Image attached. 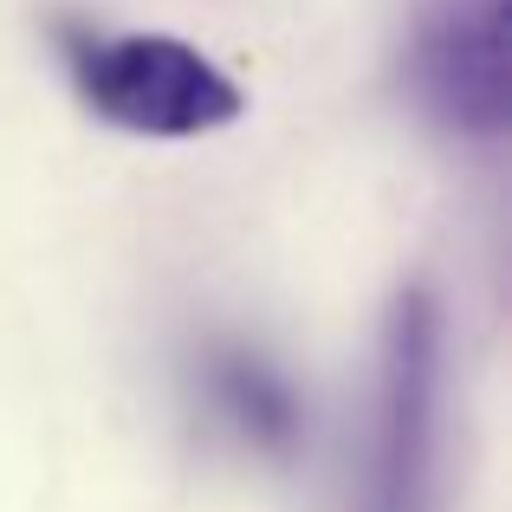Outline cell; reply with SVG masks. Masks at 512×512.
I'll return each mask as SVG.
<instances>
[{
    "label": "cell",
    "mask_w": 512,
    "mask_h": 512,
    "mask_svg": "<svg viewBox=\"0 0 512 512\" xmlns=\"http://www.w3.org/2000/svg\"><path fill=\"white\" fill-rule=\"evenodd\" d=\"M441 383H448V318L415 279L383 312L376 350V428L363 512H435L441 487Z\"/></svg>",
    "instance_id": "2"
},
{
    "label": "cell",
    "mask_w": 512,
    "mask_h": 512,
    "mask_svg": "<svg viewBox=\"0 0 512 512\" xmlns=\"http://www.w3.org/2000/svg\"><path fill=\"white\" fill-rule=\"evenodd\" d=\"M195 396L208 409V422L260 461H292L305 448V428H312L305 396L260 344L208 338L195 350Z\"/></svg>",
    "instance_id": "4"
},
{
    "label": "cell",
    "mask_w": 512,
    "mask_h": 512,
    "mask_svg": "<svg viewBox=\"0 0 512 512\" xmlns=\"http://www.w3.org/2000/svg\"><path fill=\"white\" fill-rule=\"evenodd\" d=\"M65 85L98 124L150 143H195L240 124L247 91L201 46L175 33H111L91 20H52Z\"/></svg>",
    "instance_id": "1"
},
{
    "label": "cell",
    "mask_w": 512,
    "mask_h": 512,
    "mask_svg": "<svg viewBox=\"0 0 512 512\" xmlns=\"http://www.w3.org/2000/svg\"><path fill=\"white\" fill-rule=\"evenodd\" d=\"M512 0H415L402 39V85L415 111L461 143H500L512 117L506 78Z\"/></svg>",
    "instance_id": "3"
}]
</instances>
